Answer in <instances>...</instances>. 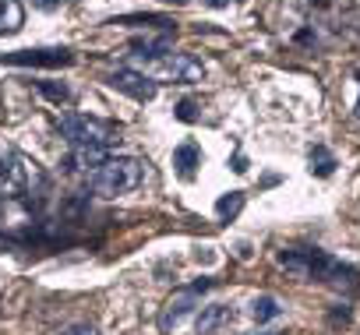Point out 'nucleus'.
I'll use <instances>...</instances> for the list:
<instances>
[{
  "mask_svg": "<svg viewBox=\"0 0 360 335\" xmlns=\"http://www.w3.org/2000/svg\"><path fill=\"white\" fill-rule=\"evenodd\" d=\"M60 335H99V328H96V324H85V321H82V324H68V328H64Z\"/></svg>",
  "mask_w": 360,
  "mask_h": 335,
  "instance_id": "nucleus-17",
  "label": "nucleus"
},
{
  "mask_svg": "<svg viewBox=\"0 0 360 335\" xmlns=\"http://www.w3.org/2000/svg\"><path fill=\"white\" fill-rule=\"evenodd\" d=\"M195 310H198V293H195V289H176V293L162 303V310H159L155 324H159L162 331H173V328L184 324Z\"/></svg>",
  "mask_w": 360,
  "mask_h": 335,
  "instance_id": "nucleus-6",
  "label": "nucleus"
},
{
  "mask_svg": "<svg viewBox=\"0 0 360 335\" xmlns=\"http://www.w3.org/2000/svg\"><path fill=\"white\" fill-rule=\"evenodd\" d=\"M127 67L138 71V74H145V78L155 81V85H188V81H202V78H205V64H202L198 57H191V53H173V50L155 53V57L134 53V57H127Z\"/></svg>",
  "mask_w": 360,
  "mask_h": 335,
  "instance_id": "nucleus-1",
  "label": "nucleus"
},
{
  "mask_svg": "<svg viewBox=\"0 0 360 335\" xmlns=\"http://www.w3.org/2000/svg\"><path fill=\"white\" fill-rule=\"evenodd\" d=\"M4 64L15 67H68L75 64L71 50H18V53H4Z\"/></svg>",
  "mask_w": 360,
  "mask_h": 335,
  "instance_id": "nucleus-7",
  "label": "nucleus"
},
{
  "mask_svg": "<svg viewBox=\"0 0 360 335\" xmlns=\"http://www.w3.org/2000/svg\"><path fill=\"white\" fill-rule=\"evenodd\" d=\"M43 188H46V177L32 159L18 152H0V202H18Z\"/></svg>",
  "mask_w": 360,
  "mask_h": 335,
  "instance_id": "nucleus-3",
  "label": "nucleus"
},
{
  "mask_svg": "<svg viewBox=\"0 0 360 335\" xmlns=\"http://www.w3.org/2000/svg\"><path fill=\"white\" fill-rule=\"evenodd\" d=\"M265 335H272V331H265Z\"/></svg>",
  "mask_w": 360,
  "mask_h": 335,
  "instance_id": "nucleus-24",
  "label": "nucleus"
},
{
  "mask_svg": "<svg viewBox=\"0 0 360 335\" xmlns=\"http://www.w3.org/2000/svg\"><path fill=\"white\" fill-rule=\"evenodd\" d=\"M251 317H255L258 324L276 321V317H283V303H279L272 293H262V296H255V300H251Z\"/></svg>",
  "mask_w": 360,
  "mask_h": 335,
  "instance_id": "nucleus-11",
  "label": "nucleus"
},
{
  "mask_svg": "<svg viewBox=\"0 0 360 335\" xmlns=\"http://www.w3.org/2000/svg\"><path fill=\"white\" fill-rule=\"evenodd\" d=\"M307 279L311 282H328V286H356V268L353 265H342L339 258L325 254V251H314L311 247V261H307Z\"/></svg>",
  "mask_w": 360,
  "mask_h": 335,
  "instance_id": "nucleus-5",
  "label": "nucleus"
},
{
  "mask_svg": "<svg viewBox=\"0 0 360 335\" xmlns=\"http://www.w3.org/2000/svg\"><path fill=\"white\" fill-rule=\"evenodd\" d=\"M198 162H202L198 145H180V148L173 152V166H176V170L184 173V177H191V173H195V166H198Z\"/></svg>",
  "mask_w": 360,
  "mask_h": 335,
  "instance_id": "nucleus-13",
  "label": "nucleus"
},
{
  "mask_svg": "<svg viewBox=\"0 0 360 335\" xmlns=\"http://www.w3.org/2000/svg\"><path fill=\"white\" fill-rule=\"evenodd\" d=\"M57 127L75 148H110L120 141V124L85 117V113H68V117H60Z\"/></svg>",
  "mask_w": 360,
  "mask_h": 335,
  "instance_id": "nucleus-4",
  "label": "nucleus"
},
{
  "mask_svg": "<svg viewBox=\"0 0 360 335\" xmlns=\"http://www.w3.org/2000/svg\"><path fill=\"white\" fill-rule=\"evenodd\" d=\"M36 88H39V92H43L46 99H53V103H68V99H71L68 85H50V81H39Z\"/></svg>",
  "mask_w": 360,
  "mask_h": 335,
  "instance_id": "nucleus-16",
  "label": "nucleus"
},
{
  "mask_svg": "<svg viewBox=\"0 0 360 335\" xmlns=\"http://www.w3.org/2000/svg\"><path fill=\"white\" fill-rule=\"evenodd\" d=\"M311 173L314 177H332L335 173V155L325 145H314L311 148Z\"/></svg>",
  "mask_w": 360,
  "mask_h": 335,
  "instance_id": "nucleus-14",
  "label": "nucleus"
},
{
  "mask_svg": "<svg viewBox=\"0 0 360 335\" xmlns=\"http://www.w3.org/2000/svg\"><path fill=\"white\" fill-rule=\"evenodd\" d=\"M233 321H237V310H233L230 303H209V307H202V314H198V335L223 331V328H230Z\"/></svg>",
  "mask_w": 360,
  "mask_h": 335,
  "instance_id": "nucleus-9",
  "label": "nucleus"
},
{
  "mask_svg": "<svg viewBox=\"0 0 360 335\" xmlns=\"http://www.w3.org/2000/svg\"><path fill=\"white\" fill-rule=\"evenodd\" d=\"M212 335H219V331H212Z\"/></svg>",
  "mask_w": 360,
  "mask_h": 335,
  "instance_id": "nucleus-23",
  "label": "nucleus"
},
{
  "mask_svg": "<svg viewBox=\"0 0 360 335\" xmlns=\"http://www.w3.org/2000/svg\"><path fill=\"white\" fill-rule=\"evenodd\" d=\"M205 4H209V8H226L230 0H205Z\"/></svg>",
  "mask_w": 360,
  "mask_h": 335,
  "instance_id": "nucleus-20",
  "label": "nucleus"
},
{
  "mask_svg": "<svg viewBox=\"0 0 360 335\" xmlns=\"http://www.w3.org/2000/svg\"><path fill=\"white\" fill-rule=\"evenodd\" d=\"M141 180H145V162L141 159H131V155H117V159H106L96 173L85 177V188L92 195L117 198V195L134 191Z\"/></svg>",
  "mask_w": 360,
  "mask_h": 335,
  "instance_id": "nucleus-2",
  "label": "nucleus"
},
{
  "mask_svg": "<svg viewBox=\"0 0 360 335\" xmlns=\"http://www.w3.org/2000/svg\"><path fill=\"white\" fill-rule=\"evenodd\" d=\"M110 85H113L117 92H124V96L138 99V103H148V99L155 96V81H148L145 74H138V71H131V67H124V71L110 74Z\"/></svg>",
  "mask_w": 360,
  "mask_h": 335,
  "instance_id": "nucleus-8",
  "label": "nucleus"
},
{
  "mask_svg": "<svg viewBox=\"0 0 360 335\" xmlns=\"http://www.w3.org/2000/svg\"><path fill=\"white\" fill-rule=\"evenodd\" d=\"M25 22V11L18 0H0V32H18Z\"/></svg>",
  "mask_w": 360,
  "mask_h": 335,
  "instance_id": "nucleus-12",
  "label": "nucleus"
},
{
  "mask_svg": "<svg viewBox=\"0 0 360 335\" xmlns=\"http://www.w3.org/2000/svg\"><path fill=\"white\" fill-rule=\"evenodd\" d=\"M176 117H180V120H188V124H191V120H198V113H195V103H191V99H184V103L176 106Z\"/></svg>",
  "mask_w": 360,
  "mask_h": 335,
  "instance_id": "nucleus-18",
  "label": "nucleus"
},
{
  "mask_svg": "<svg viewBox=\"0 0 360 335\" xmlns=\"http://www.w3.org/2000/svg\"><path fill=\"white\" fill-rule=\"evenodd\" d=\"M356 117H360V103H356Z\"/></svg>",
  "mask_w": 360,
  "mask_h": 335,
  "instance_id": "nucleus-22",
  "label": "nucleus"
},
{
  "mask_svg": "<svg viewBox=\"0 0 360 335\" xmlns=\"http://www.w3.org/2000/svg\"><path fill=\"white\" fill-rule=\"evenodd\" d=\"M106 162V148H71V155L64 159V166L71 173H96L99 166Z\"/></svg>",
  "mask_w": 360,
  "mask_h": 335,
  "instance_id": "nucleus-10",
  "label": "nucleus"
},
{
  "mask_svg": "<svg viewBox=\"0 0 360 335\" xmlns=\"http://www.w3.org/2000/svg\"><path fill=\"white\" fill-rule=\"evenodd\" d=\"M169 4H184V0H169Z\"/></svg>",
  "mask_w": 360,
  "mask_h": 335,
  "instance_id": "nucleus-21",
  "label": "nucleus"
},
{
  "mask_svg": "<svg viewBox=\"0 0 360 335\" xmlns=\"http://www.w3.org/2000/svg\"><path fill=\"white\" fill-rule=\"evenodd\" d=\"M240 209H244V195H240V191H230L226 198H219V202H216V212H219L223 219H230V216H237Z\"/></svg>",
  "mask_w": 360,
  "mask_h": 335,
  "instance_id": "nucleus-15",
  "label": "nucleus"
},
{
  "mask_svg": "<svg viewBox=\"0 0 360 335\" xmlns=\"http://www.w3.org/2000/svg\"><path fill=\"white\" fill-rule=\"evenodd\" d=\"M233 170H237V173H244V170H248V162H244V155H237V159H233Z\"/></svg>",
  "mask_w": 360,
  "mask_h": 335,
  "instance_id": "nucleus-19",
  "label": "nucleus"
}]
</instances>
